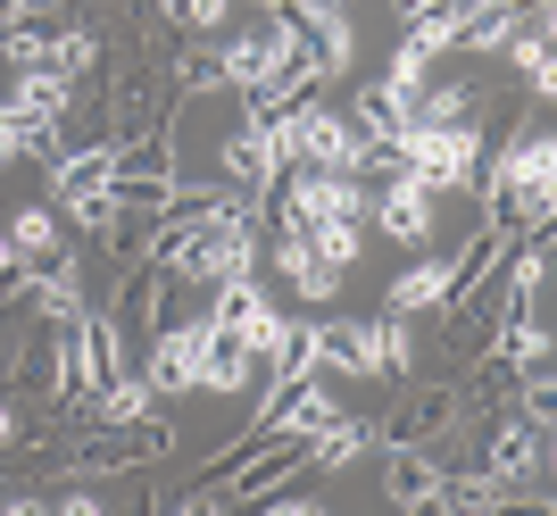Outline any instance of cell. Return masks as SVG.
Masks as SVG:
<instances>
[{
  "instance_id": "16",
  "label": "cell",
  "mask_w": 557,
  "mask_h": 516,
  "mask_svg": "<svg viewBox=\"0 0 557 516\" xmlns=\"http://www.w3.org/2000/svg\"><path fill=\"white\" fill-rule=\"evenodd\" d=\"M275 267H283V283H292V292H300V300H333V292H342V267H325V258L308 250L300 234H283Z\"/></svg>"
},
{
  "instance_id": "28",
  "label": "cell",
  "mask_w": 557,
  "mask_h": 516,
  "mask_svg": "<svg viewBox=\"0 0 557 516\" xmlns=\"http://www.w3.org/2000/svg\"><path fill=\"white\" fill-rule=\"evenodd\" d=\"M0 275H25V258H17V242L0 234Z\"/></svg>"
},
{
  "instance_id": "3",
  "label": "cell",
  "mask_w": 557,
  "mask_h": 516,
  "mask_svg": "<svg viewBox=\"0 0 557 516\" xmlns=\"http://www.w3.org/2000/svg\"><path fill=\"white\" fill-rule=\"evenodd\" d=\"M50 184H59V209H67L75 225L109 234V225H116V142L59 150V159H50Z\"/></svg>"
},
{
  "instance_id": "7",
  "label": "cell",
  "mask_w": 557,
  "mask_h": 516,
  "mask_svg": "<svg viewBox=\"0 0 557 516\" xmlns=\"http://www.w3.org/2000/svg\"><path fill=\"white\" fill-rule=\"evenodd\" d=\"M225 175H233V184H258V200H267V184L283 175V159H275V118H267V109H242V125L225 134Z\"/></svg>"
},
{
  "instance_id": "2",
  "label": "cell",
  "mask_w": 557,
  "mask_h": 516,
  "mask_svg": "<svg viewBox=\"0 0 557 516\" xmlns=\"http://www.w3.org/2000/svg\"><path fill=\"white\" fill-rule=\"evenodd\" d=\"M275 159L300 167V175H349V159H358V125L333 118L325 100H292V109H275Z\"/></svg>"
},
{
  "instance_id": "29",
  "label": "cell",
  "mask_w": 557,
  "mask_h": 516,
  "mask_svg": "<svg viewBox=\"0 0 557 516\" xmlns=\"http://www.w3.org/2000/svg\"><path fill=\"white\" fill-rule=\"evenodd\" d=\"M399 17H433V9H442V0H392Z\"/></svg>"
},
{
  "instance_id": "30",
  "label": "cell",
  "mask_w": 557,
  "mask_h": 516,
  "mask_svg": "<svg viewBox=\"0 0 557 516\" xmlns=\"http://www.w3.org/2000/svg\"><path fill=\"white\" fill-rule=\"evenodd\" d=\"M442 9H458V17H483V9H499V0H442Z\"/></svg>"
},
{
  "instance_id": "1",
  "label": "cell",
  "mask_w": 557,
  "mask_h": 516,
  "mask_svg": "<svg viewBox=\"0 0 557 516\" xmlns=\"http://www.w3.org/2000/svg\"><path fill=\"white\" fill-rule=\"evenodd\" d=\"M392 150H399V175L424 184V192H458V184H474V167H483V134H474V125H424V118H408L392 134Z\"/></svg>"
},
{
  "instance_id": "13",
  "label": "cell",
  "mask_w": 557,
  "mask_h": 516,
  "mask_svg": "<svg viewBox=\"0 0 557 516\" xmlns=\"http://www.w3.org/2000/svg\"><path fill=\"white\" fill-rule=\"evenodd\" d=\"M258 383V351L242 342V333L209 325V358H200V392H250Z\"/></svg>"
},
{
  "instance_id": "17",
  "label": "cell",
  "mask_w": 557,
  "mask_h": 516,
  "mask_svg": "<svg viewBox=\"0 0 557 516\" xmlns=\"http://www.w3.org/2000/svg\"><path fill=\"white\" fill-rule=\"evenodd\" d=\"M9 100H25V109H34V118H67V100H75V75H59V67H17V93Z\"/></svg>"
},
{
  "instance_id": "20",
  "label": "cell",
  "mask_w": 557,
  "mask_h": 516,
  "mask_svg": "<svg viewBox=\"0 0 557 516\" xmlns=\"http://www.w3.org/2000/svg\"><path fill=\"white\" fill-rule=\"evenodd\" d=\"M300 34L317 42L325 75H342V67H349V17H342V9H300Z\"/></svg>"
},
{
  "instance_id": "10",
  "label": "cell",
  "mask_w": 557,
  "mask_h": 516,
  "mask_svg": "<svg viewBox=\"0 0 557 516\" xmlns=\"http://www.w3.org/2000/svg\"><path fill=\"white\" fill-rule=\"evenodd\" d=\"M374 225H383L392 242H424L433 234V192L408 184V175H392V184L374 192Z\"/></svg>"
},
{
  "instance_id": "22",
  "label": "cell",
  "mask_w": 557,
  "mask_h": 516,
  "mask_svg": "<svg viewBox=\"0 0 557 516\" xmlns=\"http://www.w3.org/2000/svg\"><path fill=\"white\" fill-rule=\"evenodd\" d=\"M458 9H433V17H408V42L399 50H417V59H442V50H458Z\"/></svg>"
},
{
  "instance_id": "18",
  "label": "cell",
  "mask_w": 557,
  "mask_h": 516,
  "mask_svg": "<svg viewBox=\"0 0 557 516\" xmlns=\"http://www.w3.org/2000/svg\"><path fill=\"white\" fill-rule=\"evenodd\" d=\"M42 267H50V275H34L25 292H34L59 325H75V317H84V283H75V267H67V258H42Z\"/></svg>"
},
{
  "instance_id": "33",
  "label": "cell",
  "mask_w": 557,
  "mask_h": 516,
  "mask_svg": "<svg viewBox=\"0 0 557 516\" xmlns=\"http://www.w3.org/2000/svg\"><path fill=\"white\" fill-rule=\"evenodd\" d=\"M300 9H342V0H300Z\"/></svg>"
},
{
  "instance_id": "21",
  "label": "cell",
  "mask_w": 557,
  "mask_h": 516,
  "mask_svg": "<svg viewBox=\"0 0 557 516\" xmlns=\"http://www.w3.org/2000/svg\"><path fill=\"white\" fill-rule=\"evenodd\" d=\"M408 118H417V100L383 93V84H367V93H358V134H399Z\"/></svg>"
},
{
  "instance_id": "23",
  "label": "cell",
  "mask_w": 557,
  "mask_h": 516,
  "mask_svg": "<svg viewBox=\"0 0 557 516\" xmlns=\"http://www.w3.org/2000/svg\"><path fill=\"white\" fill-rule=\"evenodd\" d=\"M9 242H17V258H59V217H50V209H25L17 225H9Z\"/></svg>"
},
{
  "instance_id": "32",
  "label": "cell",
  "mask_w": 557,
  "mask_h": 516,
  "mask_svg": "<svg viewBox=\"0 0 557 516\" xmlns=\"http://www.w3.org/2000/svg\"><path fill=\"white\" fill-rule=\"evenodd\" d=\"M250 9H258V17H275V9H292V0H250Z\"/></svg>"
},
{
  "instance_id": "15",
  "label": "cell",
  "mask_w": 557,
  "mask_h": 516,
  "mask_svg": "<svg viewBox=\"0 0 557 516\" xmlns=\"http://www.w3.org/2000/svg\"><path fill=\"white\" fill-rule=\"evenodd\" d=\"M442 458H424V450H392V467H383V492H392V508H433V492H442Z\"/></svg>"
},
{
  "instance_id": "12",
  "label": "cell",
  "mask_w": 557,
  "mask_h": 516,
  "mask_svg": "<svg viewBox=\"0 0 557 516\" xmlns=\"http://www.w3.org/2000/svg\"><path fill=\"white\" fill-rule=\"evenodd\" d=\"M159 450H166V425H134V433L109 425L100 442H84V467L75 475H116V467H134V458H159Z\"/></svg>"
},
{
  "instance_id": "25",
  "label": "cell",
  "mask_w": 557,
  "mask_h": 516,
  "mask_svg": "<svg viewBox=\"0 0 557 516\" xmlns=\"http://www.w3.org/2000/svg\"><path fill=\"white\" fill-rule=\"evenodd\" d=\"M516 67H524V84H533V93H549L557 75H549V25H533V34H516Z\"/></svg>"
},
{
  "instance_id": "19",
  "label": "cell",
  "mask_w": 557,
  "mask_h": 516,
  "mask_svg": "<svg viewBox=\"0 0 557 516\" xmlns=\"http://www.w3.org/2000/svg\"><path fill=\"white\" fill-rule=\"evenodd\" d=\"M300 242L325 258V267H358V242L367 234H358V217H317V225H300Z\"/></svg>"
},
{
  "instance_id": "6",
  "label": "cell",
  "mask_w": 557,
  "mask_h": 516,
  "mask_svg": "<svg viewBox=\"0 0 557 516\" xmlns=\"http://www.w3.org/2000/svg\"><path fill=\"white\" fill-rule=\"evenodd\" d=\"M374 192L358 184V175H300L292 184V209H283V234H300V225H317V217H367Z\"/></svg>"
},
{
  "instance_id": "26",
  "label": "cell",
  "mask_w": 557,
  "mask_h": 516,
  "mask_svg": "<svg viewBox=\"0 0 557 516\" xmlns=\"http://www.w3.org/2000/svg\"><path fill=\"white\" fill-rule=\"evenodd\" d=\"M159 9H166L175 25H191V34H209V25H225L233 0H159Z\"/></svg>"
},
{
  "instance_id": "4",
  "label": "cell",
  "mask_w": 557,
  "mask_h": 516,
  "mask_svg": "<svg viewBox=\"0 0 557 516\" xmlns=\"http://www.w3.org/2000/svg\"><path fill=\"white\" fill-rule=\"evenodd\" d=\"M200 358H209V317L166 325V333H150V367H141V383H150V392H200Z\"/></svg>"
},
{
  "instance_id": "5",
  "label": "cell",
  "mask_w": 557,
  "mask_h": 516,
  "mask_svg": "<svg viewBox=\"0 0 557 516\" xmlns=\"http://www.w3.org/2000/svg\"><path fill=\"white\" fill-rule=\"evenodd\" d=\"M317 367H333V376H383V325H367V317H317Z\"/></svg>"
},
{
  "instance_id": "11",
  "label": "cell",
  "mask_w": 557,
  "mask_h": 516,
  "mask_svg": "<svg viewBox=\"0 0 557 516\" xmlns=\"http://www.w3.org/2000/svg\"><path fill=\"white\" fill-rule=\"evenodd\" d=\"M392 317H417V308H458V258H424V267H408V275L392 283Z\"/></svg>"
},
{
  "instance_id": "24",
  "label": "cell",
  "mask_w": 557,
  "mask_h": 516,
  "mask_svg": "<svg viewBox=\"0 0 557 516\" xmlns=\"http://www.w3.org/2000/svg\"><path fill=\"white\" fill-rule=\"evenodd\" d=\"M417 118H424V125H466V118H474V93H466V84H442V93H417Z\"/></svg>"
},
{
  "instance_id": "8",
  "label": "cell",
  "mask_w": 557,
  "mask_h": 516,
  "mask_svg": "<svg viewBox=\"0 0 557 516\" xmlns=\"http://www.w3.org/2000/svg\"><path fill=\"white\" fill-rule=\"evenodd\" d=\"M458 417H466V392H458V383H424V392L383 425V442H392V450H424L433 433H449Z\"/></svg>"
},
{
  "instance_id": "14",
  "label": "cell",
  "mask_w": 557,
  "mask_h": 516,
  "mask_svg": "<svg viewBox=\"0 0 557 516\" xmlns=\"http://www.w3.org/2000/svg\"><path fill=\"white\" fill-rule=\"evenodd\" d=\"M499 483H524V475H541L549 467V433H541V417L533 425H499V442H491V458H483Z\"/></svg>"
},
{
  "instance_id": "27",
  "label": "cell",
  "mask_w": 557,
  "mask_h": 516,
  "mask_svg": "<svg viewBox=\"0 0 557 516\" xmlns=\"http://www.w3.org/2000/svg\"><path fill=\"white\" fill-rule=\"evenodd\" d=\"M408 358H417V342H408V325H383V376H408Z\"/></svg>"
},
{
  "instance_id": "9",
  "label": "cell",
  "mask_w": 557,
  "mask_h": 516,
  "mask_svg": "<svg viewBox=\"0 0 557 516\" xmlns=\"http://www.w3.org/2000/svg\"><path fill=\"white\" fill-rule=\"evenodd\" d=\"M317 367V317H292V325H275V342L258 351V392H275V383L308 376Z\"/></svg>"
},
{
  "instance_id": "31",
  "label": "cell",
  "mask_w": 557,
  "mask_h": 516,
  "mask_svg": "<svg viewBox=\"0 0 557 516\" xmlns=\"http://www.w3.org/2000/svg\"><path fill=\"white\" fill-rule=\"evenodd\" d=\"M9 433H17V417H9V400H0V442H9Z\"/></svg>"
}]
</instances>
